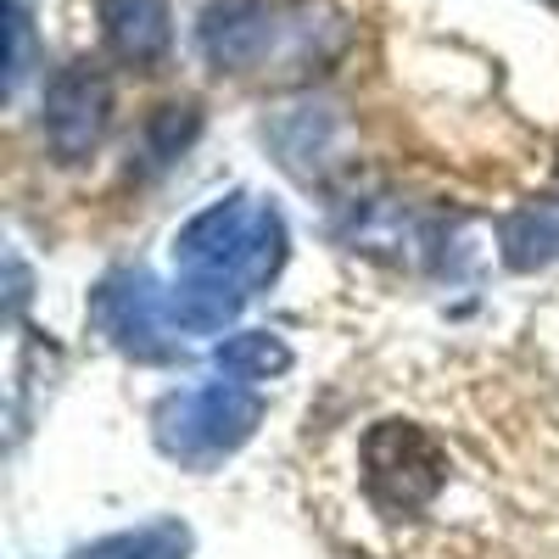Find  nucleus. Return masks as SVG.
<instances>
[{"label": "nucleus", "instance_id": "obj_7", "mask_svg": "<svg viewBox=\"0 0 559 559\" xmlns=\"http://www.w3.org/2000/svg\"><path fill=\"white\" fill-rule=\"evenodd\" d=\"M263 140L274 146V163L286 168L292 179L313 185V179H324V174L342 163L336 157V146H342V112L324 107V102L286 107V112H274L263 123Z\"/></svg>", "mask_w": 559, "mask_h": 559}, {"label": "nucleus", "instance_id": "obj_4", "mask_svg": "<svg viewBox=\"0 0 559 559\" xmlns=\"http://www.w3.org/2000/svg\"><path fill=\"white\" fill-rule=\"evenodd\" d=\"M448 481V453L408 419H381L364 437V487L381 515H419Z\"/></svg>", "mask_w": 559, "mask_h": 559}, {"label": "nucleus", "instance_id": "obj_14", "mask_svg": "<svg viewBox=\"0 0 559 559\" xmlns=\"http://www.w3.org/2000/svg\"><path fill=\"white\" fill-rule=\"evenodd\" d=\"M28 73V17L23 7H12V62H7V90H17Z\"/></svg>", "mask_w": 559, "mask_h": 559}, {"label": "nucleus", "instance_id": "obj_6", "mask_svg": "<svg viewBox=\"0 0 559 559\" xmlns=\"http://www.w3.org/2000/svg\"><path fill=\"white\" fill-rule=\"evenodd\" d=\"M107 112H112L107 79L90 62L62 68L51 79V90H45V140H51L57 163H84L96 152L102 134H107Z\"/></svg>", "mask_w": 559, "mask_h": 559}, {"label": "nucleus", "instance_id": "obj_1", "mask_svg": "<svg viewBox=\"0 0 559 559\" xmlns=\"http://www.w3.org/2000/svg\"><path fill=\"white\" fill-rule=\"evenodd\" d=\"M174 263L197 274H229L252 297L286 269V218L269 202H252L247 191H229L191 224H179Z\"/></svg>", "mask_w": 559, "mask_h": 559}, {"label": "nucleus", "instance_id": "obj_10", "mask_svg": "<svg viewBox=\"0 0 559 559\" xmlns=\"http://www.w3.org/2000/svg\"><path fill=\"white\" fill-rule=\"evenodd\" d=\"M498 258L515 274H537L559 263V202H526L515 213H503L498 224Z\"/></svg>", "mask_w": 559, "mask_h": 559}, {"label": "nucleus", "instance_id": "obj_9", "mask_svg": "<svg viewBox=\"0 0 559 559\" xmlns=\"http://www.w3.org/2000/svg\"><path fill=\"white\" fill-rule=\"evenodd\" d=\"M241 308H247V292H241L229 274L179 269V286L168 292L174 331H185V336H213V331H224V324L236 319Z\"/></svg>", "mask_w": 559, "mask_h": 559}, {"label": "nucleus", "instance_id": "obj_2", "mask_svg": "<svg viewBox=\"0 0 559 559\" xmlns=\"http://www.w3.org/2000/svg\"><path fill=\"white\" fill-rule=\"evenodd\" d=\"M258 426H263V397L247 381H229V376L191 386V392H168L152 414L157 448L179 464H197V471L247 448Z\"/></svg>", "mask_w": 559, "mask_h": 559}, {"label": "nucleus", "instance_id": "obj_12", "mask_svg": "<svg viewBox=\"0 0 559 559\" xmlns=\"http://www.w3.org/2000/svg\"><path fill=\"white\" fill-rule=\"evenodd\" d=\"M185 554H191V526H179V521H146V526H134V532L90 543L79 559H185Z\"/></svg>", "mask_w": 559, "mask_h": 559}, {"label": "nucleus", "instance_id": "obj_13", "mask_svg": "<svg viewBox=\"0 0 559 559\" xmlns=\"http://www.w3.org/2000/svg\"><path fill=\"white\" fill-rule=\"evenodd\" d=\"M197 134H202V107H197V102H168V107H157L152 123H146V146H152L157 163H174Z\"/></svg>", "mask_w": 559, "mask_h": 559}, {"label": "nucleus", "instance_id": "obj_15", "mask_svg": "<svg viewBox=\"0 0 559 559\" xmlns=\"http://www.w3.org/2000/svg\"><path fill=\"white\" fill-rule=\"evenodd\" d=\"M548 7H559V0H548Z\"/></svg>", "mask_w": 559, "mask_h": 559}, {"label": "nucleus", "instance_id": "obj_3", "mask_svg": "<svg viewBox=\"0 0 559 559\" xmlns=\"http://www.w3.org/2000/svg\"><path fill=\"white\" fill-rule=\"evenodd\" d=\"M331 7H274V0H213L197 23V45L218 73H263L286 45H313V28L331 23ZM319 51V45H313Z\"/></svg>", "mask_w": 559, "mask_h": 559}, {"label": "nucleus", "instance_id": "obj_11", "mask_svg": "<svg viewBox=\"0 0 559 559\" xmlns=\"http://www.w3.org/2000/svg\"><path fill=\"white\" fill-rule=\"evenodd\" d=\"M213 369L229 381H274V376H286L292 369V347L280 342L274 331H241V336H224L213 347Z\"/></svg>", "mask_w": 559, "mask_h": 559}, {"label": "nucleus", "instance_id": "obj_8", "mask_svg": "<svg viewBox=\"0 0 559 559\" xmlns=\"http://www.w3.org/2000/svg\"><path fill=\"white\" fill-rule=\"evenodd\" d=\"M102 34L107 51L129 68H157L174 45L168 0H102Z\"/></svg>", "mask_w": 559, "mask_h": 559}, {"label": "nucleus", "instance_id": "obj_5", "mask_svg": "<svg viewBox=\"0 0 559 559\" xmlns=\"http://www.w3.org/2000/svg\"><path fill=\"white\" fill-rule=\"evenodd\" d=\"M90 319L102 324V336L129 353V358H174V313H168V292H157V280L146 269H118L107 274L96 297H90Z\"/></svg>", "mask_w": 559, "mask_h": 559}]
</instances>
